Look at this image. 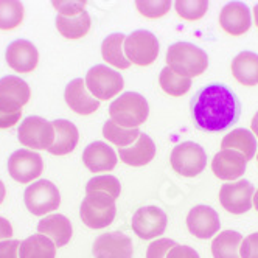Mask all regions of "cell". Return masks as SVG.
I'll list each match as a JSON object with an SVG mask.
<instances>
[{"label": "cell", "instance_id": "cell-28", "mask_svg": "<svg viewBox=\"0 0 258 258\" xmlns=\"http://www.w3.org/2000/svg\"><path fill=\"white\" fill-rule=\"evenodd\" d=\"M0 98L10 100L24 107L31 98V89L22 78L8 75L0 78Z\"/></svg>", "mask_w": 258, "mask_h": 258}, {"label": "cell", "instance_id": "cell-10", "mask_svg": "<svg viewBox=\"0 0 258 258\" xmlns=\"http://www.w3.org/2000/svg\"><path fill=\"white\" fill-rule=\"evenodd\" d=\"M219 202L229 213L243 215L253 206V185L246 179L226 182L219 190Z\"/></svg>", "mask_w": 258, "mask_h": 258}, {"label": "cell", "instance_id": "cell-3", "mask_svg": "<svg viewBox=\"0 0 258 258\" xmlns=\"http://www.w3.org/2000/svg\"><path fill=\"white\" fill-rule=\"evenodd\" d=\"M110 120L121 127L139 129L148 120L150 106L146 98L137 92H126V94L115 98L109 106Z\"/></svg>", "mask_w": 258, "mask_h": 258}, {"label": "cell", "instance_id": "cell-1", "mask_svg": "<svg viewBox=\"0 0 258 258\" xmlns=\"http://www.w3.org/2000/svg\"><path fill=\"white\" fill-rule=\"evenodd\" d=\"M190 107L196 127L207 133L224 131L241 115V103L224 84H209L198 90Z\"/></svg>", "mask_w": 258, "mask_h": 258}, {"label": "cell", "instance_id": "cell-18", "mask_svg": "<svg viewBox=\"0 0 258 258\" xmlns=\"http://www.w3.org/2000/svg\"><path fill=\"white\" fill-rule=\"evenodd\" d=\"M83 163L92 173H109L117 167V153L104 142H94L84 150Z\"/></svg>", "mask_w": 258, "mask_h": 258}, {"label": "cell", "instance_id": "cell-11", "mask_svg": "<svg viewBox=\"0 0 258 258\" xmlns=\"http://www.w3.org/2000/svg\"><path fill=\"white\" fill-rule=\"evenodd\" d=\"M133 230L142 239H154L165 233L168 227V216L162 209L148 206L136 210L133 216Z\"/></svg>", "mask_w": 258, "mask_h": 258}, {"label": "cell", "instance_id": "cell-22", "mask_svg": "<svg viewBox=\"0 0 258 258\" xmlns=\"http://www.w3.org/2000/svg\"><path fill=\"white\" fill-rule=\"evenodd\" d=\"M233 78L246 87L258 84V54L253 51L238 53L230 66Z\"/></svg>", "mask_w": 258, "mask_h": 258}, {"label": "cell", "instance_id": "cell-23", "mask_svg": "<svg viewBox=\"0 0 258 258\" xmlns=\"http://www.w3.org/2000/svg\"><path fill=\"white\" fill-rule=\"evenodd\" d=\"M221 148L235 150L238 153H241L247 162L252 160L258 151L255 136L249 131V129H244V127H238V129H233L232 133H229L223 139V142H221Z\"/></svg>", "mask_w": 258, "mask_h": 258}, {"label": "cell", "instance_id": "cell-14", "mask_svg": "<svg viewBox=\"0 0 258 258\" xmlns=\"http://www.w3.org/2000/svg\"><path fill=\"white\" fill-rule=\"evenodd\" d=\"M247 160L235 150H221L212 160L213 174L226 182H235L246 173Z\"/></svg>", "mask_w": 258, "mask_h": 258}, {"label": "cell", "instance_id": "cell-17", "mask_svg": "<svg viewBox=\"0 0 258 258\" xmlns=\"http://www.w3.org/2000/svg\"><path fill=\"white\" fill-rule=\"evenodd\" d=\"M67 106L78 115H90L100 107V101L90 94L83 78L72 80L64 90Z\"/></svg>", "mask_w": 258, "mask_h": 258}, {"label": "cell", "instance_id": "cell-40", "mask_svg": "<svg viewBox=\"0 0 258 258\" xmlns=\"http://www.w3.org/2000/svg\"><path fill=\"white\" fill-rule=\"evenodd\" d=\"M21 241L17 239H5L0 241V258H19L17 252H19Z\"/></svg>", "mask_w": 258, "mask_h": 258}, {"label": "cell", "instance_id": "cell-15", "mask_svg": "<svg viewBox=\"0 0 258 258\" xmlns=\"http://www.w3.org/2000/svg\"><path fill=\"white\" fill-rule=\"evenodd\" d=\"M95 258H133V241L121 232L100 235L94 243Z\"/></svg>", "mask_w": 258, "mask_h": 258}, {"label": "cell", "instance_id": "cell-16", "mask_svg": "<svg viewBox=\"0 0 258 258\" xmlns=\"http://www.w3.org/2000/svg\"><path fill=\"white\" fill-rule=\"evenodd\" d=\"M219 25L230 36H241L252 27L250 10L243 2H230L219 13Z\"/></svg>", "mask_w": 258, "mask_h": 258}, {"label": "cell", "instance_id": "cell-41", "mask_svg": "<svg viewBox=\"0 0 258 258\" xmlns=\"http://www.w3.org/2000/svg\"><path fill=\"white\" fill-rule=\"evenodd\" d=\"M167 258H201V256L190 246H179V244H176L174 247H171V250L168 252Z\"/></svg>", "mask_w": 258, "mask_h": 258}, {"label": "cell", "instance_id": "cell-47", "mask_svg": "<svg viewBox=\"0 0 258 258\" xmlns=\"http://www.w3.org/2000/svg\"><path fill=\"white\" fill-rule=\"evenodd\" d=\"M256 160H258V151H256Z\"/></svg>", "mask_w": 258, "mask_h": 258}, {"label": "cell", "instance_id": "cell-9", "mask_svg": "<svg viewBox=\"0 0 258 258\" xmlns=\"http://www.w3.org/2000/svg\"><path fill=\"white\" fill-rule=\"evenodd\" d=\"M44 171L42 157L31 150H17L8 159V173L13 180L19 183H33Z\"/></svg>", "mask_w": 258, "mask_h": 258}, {"label": "cell", "instance_id": "cell-37", "mask_svg": "<svg viewBox=\"0 0 258 258\" xmlns=\"http://www.w3.org/2000/svg\"><path fill=\"white\" fill-rule=\"evenodd\" d=\"M51 7L58 11L59 16L73 17L86 11L87 2H84V0H81V2L80 0H77V2H73V0H56V2H51Z\"/></svg>", "mask_w": 258, "mask_h": 258}, {"label": "cell", "instance_id": "cell-8", "mask_svg": "<svg viewBox=\"0 0 258 258\" xmlns=\"http://www.w3.org/2000/svg\"><path fill=\"white\" fill-rule=\"evenodd\" d=\"M17 139L25 148L48 151L54 142L53 123L39 115H30L19 124Z\"/></svg>", "mask_w": 258, "mask_h": 258}, {"label": "cell", "instance_id": "cell-24", "mask_svg": "<svg viewBox=\"0 0 258 258\" xmlns=\"http://www.w3.org/2000/svg\"><path fill=\"white\" fill-rule=\"evenodd\" d=\"M90 27H92V19L87 11L73 17H66L59 14L56 16V30L59 31L62 38L70 41H77L87 36Z\"/></svg>", "mask_w": 258, "mask_h": 258}, {"label": "cell", "instance_id": "cell-46", "mask_svg": "<svg viewBox=\"0 0 258 258\" xmlns=\"http://www.w3.org/2000/svg\"><path fill=\"white\" fill-rule=\"evenodd\" d=\"M253 207H255V210L258 212V190L253 193Z\"/></svg>", "mask_w": 258, "mask_h": 258}, {"label": "cell", "instance_id": "cell-31", "mask_svg": "<svg viewBox=\"0 0 258 258\" xmlns=\"http://www.w3.org/2000/svg\"><path fill=\"white\" fill-rule=\"evenodd\" d=\"M24 4L17 0H0V30L11 31L24 21Z\"/></svg>", "mask_w": 258, "mask_h": 258}, {"label": "cell", "instance_id": "cell-27", "mask_svg": "<svg viewBox=\"0 0 258 258\" xmlns=\"http://www.w3.org/2000/svg\"><path fill=\"white\" fill-rule=\"evenodd\" d=\"M80 215H81V221L84 223V226H87L89 229H94V230H100V229L109 227L114 223L117 209L115 207L98 209V207L90 206L86 199H83Z\"/></svg>", "mask_w": 258, "mask_h": 258}, {"label": "cell", "instance_id": "cell-36", "mask_svg": "<svg viewBox=\"0 0 258 258\" xmlns=\"http://www.w3.org/2000/svg\"><path fill=\"white\" fill-rule=\"evenodd\" d=\"M86 190H98V191H104V193H109V195L118 198L120 191H121V185H120V180L115 176L103 174V176L92 177L87 182Z\"/></svg>", "mask_w": 258, "mask_h": 258}, {"label": "cell", "instance_id": "cell-42", "mask_svg": "<svg viewBox=\"0 0 258 258\" xmlns=\"http://www.w3.org/2000/svg\"><path fill=\"white\" fill-rule=\"evenodd\" d=\"M13 236V226L8 219L0 216V241H5V239H11Z\"/></svg>", "mask_w": 258, "mask_h": 258}, {"label": "cell", "instance_id": "cell-32", "mask_svg": "<svg viewBox=\"0 0 258 258\" xmlns=\"http://www.w3.org/2000/svg\"><path fill=\"white\" fill-rule=\"evenodd\" d=\"M103 136L107 142L114 143L118 148H126V146H131L140 136L139 129H127L121 127L112 120H107L103 126Z\"/></svg>", "mask_w": 258, "mask_h": 258}, {"label": "cell", "instance_id": "cell-13", "mask_svg": "<svg viewBox=\"0 0 258 258\" xmlns=\"http://www.w3.org/2000/svg\"><path fill=\"white\" fill-rule=\"evenodd\" d=\"M187 229L199 239H210L221 229L219 215L209 206H196L187 215Z\"/></svg>", "mask_w": 258, "mask_h": 258}, {"label": "cell", "instance_id": "cell-39", "mask_svg": "<svg viewBox=\"0 0 258 258\" xmlns=\"http://www.w3.org/2000/svg\"><path fill=\"white\" fill-rule=\"evenodd\" d=\"M239 256L241 258H258V232L246 236L239 247Z\"/></svg>", "mask_w": 258, "mask_h": 258}, {"label": "cell", "instance_id": "cell-34", "mask_svg": "<svg viewBox=\"0 0 258 258\" xmlns=\"http://www.w3.org/2000/svg\"><path fill=\"white\" fill-rule=\"evenodd\" d=\"M22 118V106L0 98V129H10Z\"/></svg>", "mask_w": 258, "mask_h": 258}, {"label": "cell", "instance_id": "cell-44", "mask_svg": "<svg viewBox=\"0 0 258 258\" xmlns=\"http://www.w3.org/2000/svg\"><path fill=\"white\" fill-rule=\"evenodd\" d=\"M7 198V187H5V183L2 182V179H0V204L5 201Z\"/></svg>", "mask_w": 258, "mask_h": 258}, {"label": "cell", "instance_id": "cell-29", "mask_svg": "<svg viewBox=\"0 0 258 258\" xmlns=\"http://www.w3.org/2000/svg\"><path fill=\"white\" fill-rule=\"evenodd\" d=\"M243 238L236 230H224L216 235L212 241L213 258H241L239 247H241Z\"/></svg>", "mask_w": 258, "mask_h": 258}, {"label": "cell", "instance_id": "cell-19", "mask_svg": "<svg viewBox=\"0 0 258 258\" xmlns=\"http://www.w3.org/2000/svg\"><path fill=\"white\" fill-rule=\"evenodd\" d=\"M38 233L47 236L56 247L66 246L73 235L70 219L59 213H50L38 223Z\"/></svg>", "mask_w": 258, "mask_h": 258}, {"label": "cell", "instance_id": "cell-5", "mask_svg": "<svg viewBox=\"0 0 258 258\" xmlns=\"http://www.w3.org/2000/svg\"><path fill=\"white\" fill-rule=\"evenodd\" d=\"M124 56L126 59L139 67L151 66L159 56V39L154 33L148 30H136L124 39Z\"/></svg>", "mask_w": 258, "mask_h": 258}, {"label": "cell", "instance_id": "cell-4", "mask_svg": "<svg viewBox=\"0 0 258 258\" xmlns=\"http://www.w3.org/2000/svg\"><path fill=\"white\" fill-rule=\"evenodd\" d=\"M24 202L27 210L34 216H47L61 206V195L53 182L41 179L25 188Z\"/></svg>", "mask_w": 258, "mask_h": 258}, {"label": "cell", "instance_id": "cell-20", "mask_svg": "<svg viewBox=\"0 0 258 258\" xmlns=\"http://www.w3.org/2000/svg\"><path fill=\"white\" fill-rule=\"evenodd\" d=\"M156 156V145L148 134L140 133L139 139L126 148L118 150V157L129 167H145Z\"/></svg>", "mask_w": 258, "mask_h": 258}, {"label": "cell", "instance_id": "cell-38", "mask_svg": "<svg viewBox=\"0 0 258 258\" xmlns=\"http://www.w3.org/2000/svg\"><path fill=\"white\" fill-rule=\"evenodd\" d=\"M174 246H176V243L173 241V239L159 238V239H156V241H153L148 246V250H146V258H167L168 252Z\"/></svg>", "mask_w": 258, "mask_h": 258}, {"label": "cell", "instance_id": "cell-7", "mask_svg": "<svg viewBox=\"0 0 258 258\" xmlns=\"http://www.w3.org/2000/svg\"><path fill=\"white\" fill-rule=\"evenodd\" d=\"M86 87L98 101H106L114 98L123 90L124 81L123 77L114 69L98 64L94 66L84 78Z\"/></svg>", "mask_w": 258, "mask_h": 258}, {"label": "cell", "instance_id": "cell-26", "mask_svg": "<svg viewBox=\"0 0 258 258\" xmlns=\"http://www.w3.org/2000/svg\"><path fill=\"white\" fill-rule=\"evenodd\" d=\"M19 258H56V246L47 236L36 233L21 241Z\"/></svg>", "mask_w": 258, "mask_h": 258}, {"label": "cell", "instance_id": "cell-6", "mask_svg": "<svg viewBox=\"0 0 258 258\" xmlns=\"http://www.w3.org/2000/svg\"><path fill=\"white\" fill-rule=\"evenodd\" d=\"M170 163L179 176L196 177L207 167V154L201 145L195 142H183L173 148Z\"/></svg>", "mask_w": 258, "mask_h": 258}, {"label": "cell", "instance_id": "cell-30", "mask_svg": "<svg viewBox=\"0 0 258 258\" xmlns=\"http://www.w3.org/2000/svg\"><path fill=\"white\" fill-rule=\"evenodd\" d=\"M159 84L167 95L183 97L191 87V80L177 75L168 66H165L159 75Z\"/></svg>", "mask_w": 258, "mask_h": 258}, {"label": "cell", "instance_id": "cell-21", "mask_svg": "<svg viewBox=\"0 0 258 258\" xmlns=\"http://www.w3.org/2000/svg\"><path fill=\"white\" fill-rule=\"evenodd\" d=\"M54 127V142L50 146L48 153L51 156H67L75 151L80 142L78 127L69 120H54L51 121Z\"/></svg>", "mask_w": 258, "mask_h": 258}, {"label": "cell", "instance_id": "cell-45", "mask_svg": "<svg viewBox=\"0 0 258 258\" xmlns=\"http://www.w3.org/2000/svg\"><path fill=\"white\" fill-rule=\"evenodd\" d=\"M253 22H255V25H256V28H258V4H256L255 8H253Z\"/></svg>", "mask_w": 258, "mask_h": 258}, {"label": "cell", "instance_id": "cell-25", "mask_svg": "<svg viewBox=\"0 0 258 258\" xmlns=\"http://www.w3.org/2000/svg\"><path fill=\"white\" fill-rule=\"evenodd\" d=\"M124 39L126 36L121 33H114V34H109L107 38L103 41L101 44V56L103 59L118 70H126L131 67V62H129L124 56Z\"/></svg>", "mask_w": 258, "mask_h": 258}, {"label": "cell", "instance_id": "cell-35", "mask_svg": "<svg viewBox=\"0 0 258 258\" xmlns=\"http://www.w3.org/2000/svg\"><path fill=\"white\" fill-rule=\"evenodd\" d=\"M171 7L173 4L170 0H156V2L143 0V2H136L137 11L146 19H160L165 14H168Z\"/></svg>", "mask_w": 258, "mask_h": 258}, {"label": "cell", "instance_id": "cell-33", "mask_svg": "<svg viewBox=\"0 0 258 258\" xmlns=\"http://www.w3.org/2000/svg\"><path fill=\"white\" fill-rule=\"evenodd\" d=\"M177 16L183 21L196 22L202 19L209 11V2L207 0H177L173 4Z\"/></svg>", "mask_w": 258, "mask_h": 258}, {"label": "cell", "instance_id": "cell-43", "mask_svg": "<svg viewBox=\"0 0 258 258\" xmlns=\"http://www.w3.org/2000/svg\"><path fill=\"white\" fill-rule=\"evenodd\" d=\"M250 126H252V134L258 137V110H256V114H255V115H253V118H252Z\"/></svg>", "mask_w": 258, "mask_h": 258}, {"label": "cell", "instance_id": "cell-2", "mask_svg": "<svg viewBox=\"0 0 258 258\" xmlns=\"http://www.w3.org/2000/svg\"><path fill=\"white\" fill-rule=\"evenodd\" d=\"M167 66L177 75L185 78H196L209 67L207 53L190 42H176L167 51Z\"/></svg>", "mask_w": 258, "mask_h": 258}, {"label": "cell", "instance_id": "cell-12", "mask_svg": "<svg viewBox=\"0 0 258 258\" xmlns=\"http://www.w3.org/2000/svg\"><path fill=\"white\" fill-rule=\"evenodd\" d=\"M5 61L17 73H31L39 64V51L33 42L16 39L7 47Z\"/></svg>", "mask_w": 258, "mask_h": 258}]
</instances>
